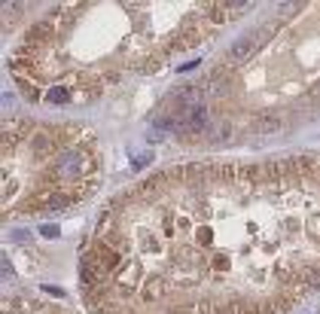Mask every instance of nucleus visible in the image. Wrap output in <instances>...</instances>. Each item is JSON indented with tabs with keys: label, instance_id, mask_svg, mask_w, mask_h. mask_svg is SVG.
I'll return each mask as SVG.
<instances>
[{
	"label": "nucleus",
	"instance_id": "obj_1",
	"mask_svg": "<svg viewBox=\"0 0 320 314\" xmlns=\"http://www.w3.org/2000/svg\"><path fill=\"white\" fill-rule=\"evenodd\" d=\"M92 314H281L320 290V155L165 168L101 211Z\"/></svg>",
	"mask_w": 320,
	"mask_h": 314
},
{
	"label": "nucleus",
	"instance_id": "obj_2",
	"mask_svg": "<svg viewBox=\"0 0 320 314\" xmlns=\"http://www.w3.org/2000/svg\"><path fill=\"white\" fill-rule=\"evenodd\" d=\"M250 4H61L16 43L10 73L31 104H89L192 52Z\"/></svg>",
	"mask_w": 320,
	"mask_h": 314
},
{
	"label": "nucleus",
	"instance_id": "obj_3",
	"mask_svg": "<svg viewBox=\"0 0 320 314\" xmlns=\"http://www.w3.org/2000/svg\"><path fill=\"white\" fill-rule=\"evenodd\" d=\"M4 220L40 217L86 202L101 180L89 128L46 119L4 122Z\"/></svg>",
	"mask_w": 320,
	"mask_h": 314
}]
</instances>
